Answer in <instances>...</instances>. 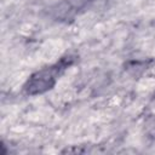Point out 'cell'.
<instances>
[{
    "mask_svg": "<svg viewBox=\"0 0 155 155\" xmlns=\"http://www.w3.org/2000/svg\"><path fill=\"white\" fill-rule=\"evenodd\" d=\"M74 61H75V57L69 54L61 58L59 62L38 70L24 84L23 86L24 93L29 96H36L51 90L56 85L57 80L63 74V71L67 68H69L74 63Z\"/></svg>",
    "mask_w": 155,
    "mask_h": 155,
    "instance_id": "cell-1",
    "label": "cell"
},
{
    "mask_svg": "<svg viewBox=\"0 0 155 155\" xmlns=\"http://www.w3.org/2000/svg\"><path fill=\"white\" fill-rule=\"evenodd\" d=\"M92 0H61L48 10V16L56 21L67 22L74 19L90 6Z\"/></svg>",
    "mask_w": 155,
    "mask_h": 155,
    "instance_id": "cell-2",
    "label": "cell"
}]
</instances>
